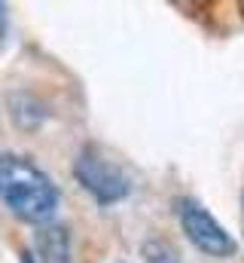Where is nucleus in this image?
I'll return each mask as SVG.
<instances>
[{
	"instance_id": "1a4fd4ad",
	"label": "nucleus",
	"mask_w": 244,
	"mask_h": 263,
	"mask_svg": "<svg viewBox=\"0 0 244 263\" xmlns=\"http://www.w3.org/2000/svg\"><path fill=\"white\" fill-rule=\"evenodd\" d=\"M238 12H241V18H244V3H238Z\"/></svg>"
},
{
	"instance_id": "f03ea898",
	"label": "nucleus",
	"mask_w": 244,
	"mask_h": 263,
	"mask_svg": "<svg viewBox=\"0 0 244 263\" xmlns=\"http://www.w3.org/2000/svg\"><path fill=\"white\" fill-rule=\"evenodd\" d=\"M73 178L98 205H116L131 193V178L92 144L79 150L73 162Z\"/></svg>"
},
{
	"instance_id": "7ed1b4c3",
	"label": "nucleus",
	"mask_w": 244,
	"mask_h": 263,
	"mask_svg": "<svg viewBox=\"0 0 244 263\" xmlns=\"http://www.w3.org/2000/svg\"><path fill=\"white\" fill-rule=\"evenodd\" d=\"M177 220H180L186 239L208 257H232L238 251V242L226 233V227L192 196L177 199Z\"/></svg>"
},
{
	"instance_id": "39448f33",
	"label": "nucleus",
	"mask_w": 244,
	"mask_h": 263,
	"mask_svg": "<svg viewBox=\"0 0 244 263\" xmlns=\"http://www.w3.org/2000/svg\"><path fill=\"white\" fill-rule=\"evenodd\" d=\"M140 254L147 257V263H180V254H177L168 242H162V239L144 242V245H140Z\"/></svg>"
},
{
	"instance_id": "423d86ee",
	"label": "nucleus",
	"mask_w": 244,
	"mask_h": 263,
	"mask_svg": "<svg viewBox=\"0 0 244 263\" xmlns=\"http://www.w3.org/2000/svg\"><path fill=\"white\" fill-rule=\"evenodd\" d=\"M6 28H9V12H6V3H0V43L6 37Z\"/></svg>"
},
{
	"instance_id": "0eeeda50",
	"label": "nucleus",
	"mask_w": 244,
	"mask_h": 263,
	"mask_svg": "<svg viewBox=\"0 0 244 263\" xmlns=\"http://www.w3.org/2000/svg\"><path fill=\"white\" fill-rule=\"evenodd\" d=\"M22 263H37V260H34V254H31V251H22Z\"/></svg>"
},
{
	"instance_id": "6e6552de",
	"label": "nucleus",
	"mask_w": 244,
	"mask_h": 263,
	"mask_svg": "<svg viewBox=\"0 0 244 263\" xmlns=\"http://www.w3.org/2000/svg\"><path fill=\"white\" fill-rule=\"evenodd\" d=\"M241 223H244V193H241Z\"/></svg>"
},
{
	"instance_id": "20e7f679",
	"label": "nucleus",
	"mask_w": 244,
	"mask_h": 263,
	"mask_svg": "<svg viewBox=\"0 0 244 263\" xmlns=\"http://www.w3.org/2000/svg\"><path fill=\"white\" fill-rule=\"evenodd\" d=\"M37 263H70V233L61 223H43L37 230Z\"/></svg>"
},
{
	"instance_id": "f257e3e1",
	"label": "nucleus",
	"mask_w": 244,
	"mask_h": 263,
	"mask_svg": "<svg viewBox=\"0 0 244 263\" xmlns=\"http://www.w3.org/2000/svg\"><path fill=\"white\" fill-rule=\"evenodd\" d=\"M0 202L25 223H49L61 205L58 184L25 153H0Z\"/></svg>"
}]
</instances>
